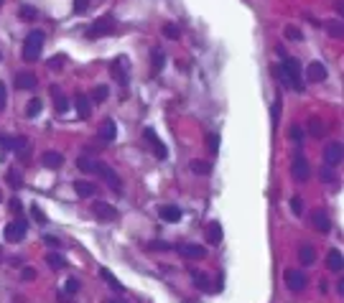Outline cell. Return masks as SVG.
Listing matches in <instances>:
<instances>
[{"mask_svg": "<svg viewBox=\"0 0 344 303\" xmlns=\"http://www.w3.org/2000/svg\"><path fill=\"white\" fill-rule=\"evenodd\" d=\"M275 72V79L283 84V87H291L293 92H306V84H303V69L298 64V59L293 56H283V61L273 69Z\"/></svg>", "mask_w": 344, "mask_h": 303, "instance_id": "6da1fadb", "label": "cell"}, {"mask_svg": "<svg viewBox=\"0 0 344 303\" xmlns=\"http://www.w3.org/2000/svg\"><path fill=\"white\" fill-rule=\"evenodd\" d=\"M44 51V31H31L23 41V61H39Z\"/></svg>", "mask_w": 344, "mask_h": 303, "instance_id": "7a4b0ae2", "label": "cell"}, {"mask_svg": "<svg viewBox=\"0 0 344 303\" xmlns=\"http://www.w3.org/2000/svg\"><path fill=\"white\" fill-rule=\"evenodd\" d=\"M92 174H97V176H100V179H102L112 191L122 194V179H120V176H117L107 163H102V161H97V158H95V163H92Z\"/></svg>", "mask_w": 344, "mask_h": 303, "instance_id": "3957f363", "label": "cell"}, {"mask_svg": "<svg viewBox=\"0 0 344 303\" xmlns=\"http://www.w3.org/2000/svg\"><path fill=\"white\" fill-rule=\"evenodd\" d=\"M117 33V23L112 16H102L89 26V39H100V36H115Z\"/></svg>", "mask_w": 344, "mask_h": 303, "instance_id": "277c9868", "label": "cell"}, {"mask_svg": "<svg viewBox=\"0 0 344 303\" xmlns=\"http://www.w3.org/2000/svg\"><path fill=\"white\" fill-rule=\"evenodd\" d=\"M110 74H112V79H115L120 87H128V84H130V66H128V59H125V56H117V59L110 64Z\"/></svg>", "mask_w": 344, "mask_h": 303, "instance_id": "5b68a950", "label": "cell"}, {"mask_svg": "<svg viewBox=\"0 0 344 303\" xmlns=\"http://www.w3.org/2000/svg\"><path fill=\"white\" fill-rule=\"evenodd\" d=\"M89 212H92L95 219H100V222H115V219H117V209H115L112 204H107V201H100V199L92 201Z\"/></svg>", "mask_w": 344, "mask_h": 303, "instance_id": "8992f818", "label": "cell"}, {"mask_svg": "<svg viewBox=\"0 0 344 303\" xmlns=\"http://www.w3.org/2000/svg\"><path fill=\"white\" fill-rule=\"evenodd\" d=\"M26 232H28V222H26L23 217H16V219L6 227V232H3V234H6V240H8V242H21V240L26 237Z\"/></svg>", "mask_w": 344, "mask_h": 303, "instance_id": "52a82bcc", "label": "cell"}, {"mask_svg": "<svg viewBox=\"0 0 344 303\" xmlns=\"http://www.w3.org/2000/svg\"><path fill=\"white\" fill-rule=\"evenodd\" d=\"M0 148H3L6 153H18V150L28 148V138H23V135H0Z\"/></svg>", "mask_w": 344, "mask_h": 303, "instance_id": "ba28073f", "label": "cell"}, {"mask_svg": "<svg viewBox=\"0 0 344 303\" xmlns=\"http://www.w3.org/2000/svg\"><path fill=\"white\" fill-rule=\"evenodd\" d=\"M341 150H344V148H341V140H331V143L324 148V163H326L329 169H334V166L341 163V158H344Z\"/></svg>", "mask_w": 344, "mask_h": 303, "instance_id": "9c48e42d", "label": "cell"}, {"mask_svg": "<svg viewBox=\"0 0 344 303\" xmlns=\"http://www.w3.org/2000/svg\"><path fill=\"white\" fill-rule=\"evenodd\" d=\"M143 138H145V140L150 143V148L155 150V158H158V161H166V158H168V148L163 145V140L155 135L153 127H145V130H143Z\"/></svg>", "mask_w": 344, "mask_h": 303, "instance_id": "30bf717a", "label": "cell"}, {"mask_svg": "<svg viewBox=\"0 0 344 303\" xmlns=\"http://www.w3.org/2000/svg\"><path fill=\"white\" fill-rule=\"evenodd\" d=\"M291 174H293V179L296 181H308V176H311V169H308V161H306V156L303 153H298L296 158H293V166H291Z\"/></svg>", "mask_w": 344, "mask_h": 303, "instance_id": "8fae6325", "label": "cell"}, {"mask_svg": "<svg viewBox=\"0 0 344 303\" xmlns=\"http://www.w3.org/2000/svg\"><path fill=\"white\" fill-rule=\"evenodd\" d=\"M283 280H286V288L293 290V293L306 288V273H301V270H286Z\"/></svg>", "mask_w": 344, "mask_h": 303, "instance_id": "7c38bea8", "label": "cell"}, {"mask_svg": "<svg viewBox=\"0 0 344 303\" xmlns=\"http://www.w3.org/2000/svg\"><path fill=\"white\" fill-rule=\"evenodd\" d=\"M176 250H179L184 257H189V260H202V257H207V250H204L202 245H194V242H186V245H176Z\"/></svg>", "mask_w": 344, "mask_h": 303, "instance_id": "4fadbf2b", "label": "cell"}, {"mask_svg": "<svg viewBox=\"0 0 344 303\" xmlns=\"http://www.w3.org/2000/svg\"><path fill=\"white\" fill-rule=\"evenodd\" d=\"M158 214H161V219L168 222V224H176V222H181V217H184L176 204H163V207L158 209Z\"/></svg>", "mask_w": 344, "mask_h": 303, "instance_id": "5bb4252c", "label": "cell"}, {"mask_svg": "<svg viewBox=\"0 0 344 303\" xmlns=\"http://www.w3.org/2000/svg\"><path fill=\"white\" fill-rule=\"evenodd\" d=\"M74 107H77V112H79V117H82V120H87V117L92 115V99H89L84 92L74 94Z\"/></svg>", "mask_w": 344, "mask_h": 303, "instance_id": "9a60e30c", "label": "cell"}, {"mask_svg": "<svg viewBox=\"0 0 344 303\" xmlns=\"http://www.w3.org/2000/svg\"><path fill=\"white\" fill-rule=\"evenodd\" d=\"M115 138H117V125H115V120H112V117L102 120V125H100V140H102V143H112Z\"/></svg>", "mask_w": 344, "mask_h": 303, "instance_id": "2e32d148", "label": "cell"}, {"mask_svg": "<svg viewBox=\"0 0 344 303\" xmlns=\"http://www.w3.org/2000/svg\"><path fill=\"white\" fill-rule=\"evenodd\" d=\"M306 79H308V82H314V84L324 82V79H326V66H324V64H319V61H311V64H308V69H306Z\"/></svg>", "mask_w": 344, "mask_h": 303, "instance_id": "e0dca14e", "label": "cell"}, {"mask_svg": "<svg viewBox=\"0 0 344 303\" xmlns=\"http://www.w3.org/2000/svg\"><path fill=\"white\" fill-rule=\"evenodd\" d=\"M41 163L46 169H61L64 166V156L59 153V150H46V153L41 156Z\"/></svg>", "mask_w": 344, "mask_h": 303, "instance_id": "ac0fdd59", "label": "cell"}, {"mask_svg": "<svg viewBox=\"0 0 344 303\" xmlns=\"http://www.w3.org/2000/svg\"><path fill=\"white\" fill-rule=\"evenodd\" d=\"M49 92H51V99H54L56 112H69V99H67V94H64L59 87H51Z\"/></svg>", "mask_w": 344, "mask_h": 303, "instance_id": "d6986e66", "label": "cell"}, {"mask_svg": "<svg viewBox=\"0 0 344 303\" xmlns=\"http://www.w3.org/2000/svg\"><path fill=\"white\" fill-rule=\"evenodd\" d=\"M311 222H314V227L319 229V232H329L331 229V222H329V217H326V212H321V209H316L314 214H311Z\"/></svg>", "mask_w": 344, "mask_h": 303, "instance_id": "ffe728a7", "label": "cell"}, {"mask_svg": "<svg viewBox=\"0 0 344 303\" xmlns=\"http://www.w3.org/2000/svg\"><path fill=\"white\" fill-rule=\"evenodd\" d=\"M192 280H194V285L199 288V290H204V293H209V290H214V283H212V278L207 275V273H192Z\"/></svg>", "mask_w": 344, "mask_h": 303, "instance_id": "44dd1931", "label": "cell"}, {"mask_svg": "<svg viewBox=\"0 0 344 303\" xmlns=\"http://www.w3.org/2000/svg\"><path fill=\"white\" fill-rule=\"evenodd\" d=\"M326 265H329L331 273H341V267H344V255H341L339 250H331V252L326 255Z\"/></svg>", "mask_w": 344, "mask_h": 303, "instance_id": "7402d4cb", "label": "cell"}, {"mask_svg": "<svg viewBox=\"0 0 344 303\" xmlns=\"http://www.w3.org/2000/svg\"><path fill=\"white\" fill-rule=\"evenodd\" d=\"M163 66H166V54L161 49H153L150 51V69H153V74H161Z\"/></svg>", "mask_w": 344, "mask_h": 303, "instance_id": "603a6c76", "label": "cell"}, {"mask_svg": "<svg viewBox=\"0 0 344 303\" xmlns=\"http://www.w3.org/2000/svg\"><path fill=\"white\" fill-rule=\"evenodd\" d=\"M16 87L18 89H34L36 87V77L31 72H18L16 74Z\"/></svg>", "mask_w": 344, "mask_h": 303, "instance_id": "cb8c5ba5", "label": "cell"}, {"mask_svg": "<svg viewBox=\"0 0 344 303\" xmlns=\"http://www.w3.org/2000/svg\"><path fill=\"white\" fill-rule=\"evenodd\" d=\"M207 242H212V245L222 242V224L220 222H209L207 224Z\"/></svg>", "mask_w": 344, "mask_h": 303, "instance_id": "d4e9b609", "label": "cell"}, {"mask_svg": "<svg viewBox=\"0 0 344 303\" xmlns=\"http://www.w3.org/2000/svg\"><path fill=\"white\" fill-rule=\"evenodd\" d=\"M74 191L87 199V196H95V194H97V186H95L92 181H74Z\"/></svg>", "mask_w": 344, "mask_h": 303, "instance_id": "484cf974", "label": "cell"}, {"mask_svg": "<svg viewBox=\"0 0 344 303\" xmlns=\"http://www.w3.org/2000/svg\"><path fill=\"white\" fill-rule=\"evenodd\" d=\"M100 275H102V280H105V283H107L112 290H117V293H125V285H122V283H120V280H117V278H115V275H112L107 267H102V270H100Z\"/></svg>", "mask_w": 344, "mask_h": 303, "instance_id": "4316f807", "label": "cell"}, {"mask_svg": "<svg viewBox=\"0 0 344 303\" xmlns=\"http://www.w3.org/2000/svg\"><path fill=\"white\" fill-rule=\"evenodd\" d=\"M189 169H192V174H197V176H209V174H212V163L199 161V158H194V161L189 163Z\"/></svg>", "mask_w": 344, "mask_h": 303, "instance_id": "83f0119b", "label": "cell"}, {"mask_svg": "<svg viewBox=\"0 0 344 303\" xmlns=\"http://www.w3.org/2000/svg\"><path fill=\"white\" fill-rule=\"evenodd\" d=\"M298 257H301V262H303V265H314V260H316V252H314V247H311V245H301V250H298Z\"/></svg>", "mask_w": 344, "mask_h": 303, "instance_id": "f1b7e54d", "label": "cell"}, {"mask_svg": "<svg viewBox=\"0 0 344 303\" xmlns=\"http://www.w3.org/2000/svg\"><path fill=\"white\" fill-rule=\"evenodd\" d=\"M46 262H49V267H54V270H61V267H67V260H64L59 252H51V255H46Z\"/></svg>", "mask_w": 344, "mask_h": 303, "instance_id": "f546056e", "label": "cell"}, {"mask_svg": "<svg viewBox=\"0 0 344 303\" xmlns=\"http://www.w3.org/2000/svg\"><path fill=\"white\" fill-rule=\"evenodd\" d=\"M39 112H41V99L34 97V99L26 105V117H39Z\"/></svg>", "mask_w": 344, "mask_h": 303, "instance_id": "4dcf8cb0", "label": "cell"}, {"mask_svg": "<svg viewBox=\"0 0 344 303\" xmlns=\"http://www.w3.org/2000/svg\"><path fill=\"white\" fill-rule=\"evenodd\" d=\"M326 31H329L331 39H341V18L339 21H329L326 23Z\"/></svg>", "mask_w": 344, "mask_h": 303, "instance_id": "1f68e13d", "label": "cell"}, {"mask_svg": "<svg viewBox=\"0 0 344 303\" xmlns=\"http://www.w3.org/2000/svg\"><path fill=\"white\" fill-rule=\"evenodd\" d=\"M308 127H311V135H314V138H321V135H324V122H321L319 117H311V120H308Z\"/></svg>", "mask_w": 344, "mask_h": 303, "instance_id": "d6a6232c", "label": "cell"}, {"mask_svg": "<svg viewBox=\"0 0 344 303\" xmlns=\"http://www.w3.org/2000/svg\"><path fill=\"white\" fill-rule=\"evenodd\" d=\"M148 250H161V252H166V250H176V245L163 242V240H153V242H148Z\"/></svg>", "mask_w": 344, "mask_h": 303, "instance_id": "836d02e7", "label": "cell"}, {"mask_svg": "<svg viewBox=\"0 0 344 303\" xmlns=\"http://www.w3.org/2000/svg\"><path fill=\"white\" fill-rule=\"evenodd\" d=\"M6 179H8V184H11L13 189H21V186H23V179H21V174H18V171H13V169L8 171V176H6Z\"/></svg>", "mask_w": 344, "mask_h": 303, "instance_id": "e575fe53", "label": "cell"}, {"mask_svg": "<svg viewBox=\"0 0 344 303\" xmlns=\"http://www.w3.org/2000/svg\"><path fill=\"white\" fill-rule=\"evenodd\" d=\"M163 36H166V39H179L181 31H179V26H174V23H166V26H163Z\"/></svg>", "mask_w": 344, "mask_h": 303, "instance_id": "d590c367", "label": "cell"}, {"mask_svg": "<svg viewBox=\"0 0 344 303\" xmlns=\"http://www.w3.org/2000/svg\"><path fill=\"white\" fill-rule=\"evenodd\" d=\"M207 145H209V153H217V150H220V135L217 132H209L207 135Z\"/></svg>", "mask_w": 344, "mask_h": 303, "instance_id": "8d00e7d4", "label": "cell"}, {"mask_svg": "<svg viewBox=\"0 0 344 303\" xmlns=\"http://www.w3.org/2000/svg\"><path fill=\"white\" fill-rule=\"evenodd\" d=\"M36 16H39L36 8H31V6H23V8H21V18H23V21H36Z\"/></svg>", "mask_w": 344, "mask_h": 303, "instance_id": "74e56055", "label": "cell"}, {"mask_svg": "<svg viewBox=\"0 0 344 303\" xmlns=\"http://www.w3.org/2000/svg\"><path fill=\"white\" fill-rule=\"evenodd\" d=\"M72 8H74V13H87V8H89V0H74L72 3Z\"/></svg>", "mask_w": 344, "mask_h": 303, "instance_id": "f35d334b", "label": "cell"}, {"mask_svg": "<svg viewBox=\"0 0 344 303\" xmlns=\"http://www.w3.org/2000/svg\"><path fill=\"white\" fill-rule=\"evenodd\" d=\"M286 39H291V41H301V39H303V33H301L296 26H288V28H286Z\"/></svg>", "mask_w": 344, "mask_h": 303, "instance_id": "ab89813d", "label": "cell"}, {"mask_svg": "<svg viewBox=\"0 0 344 303\" xmlns=\"http://www.w3.org/2000/svg\"><path fill=\"white\" fill-rule=\"evenodd\" d=\"M105 99H107V87L100 84V87L95 89V102H105Z\"/></svg>", "mask_w": 344, "mask_h": 303, "instance_id": "60d3db41", "label": "cell"}, {"mask_svg": "<svg viewBox=\"0 0 344 303\" xmlns=\"http://www.w3.org/2000/svg\"><path fill=\"white\" fill-rule=\"evenodd\" d=\"M291 209H293V214H301V212H303V204H301V199H298V196H293V199H291Z\"/></svg>", "mask_w": 344, "mask_h": 303, "instance_id": "b9f144b4", "label": "cell"}, {"mask_svg": "<svg viewBox=\"0 0 344 303\" xmlns=\"http://www.w3.org/2000/svg\"><path fill=\"white\" fill-rule=\"evenodd\" d=\"M291 138H293V140H298V143H301V140H303V130H301V127H298V125H293V127H291Z\"/></svg>", "mask_w": 344, "mask_h": 303, "instance_id": "7bdbcfd3", "label": "cell"}, {"mask_svg": "<svg viewBox=\"0 0 344 303\" xmlns=\"http://www.w3.org/2000/svg\"><path fill=\"white\" fill-rule=\"evenodd\" d=\"M31 212H34V217H36L39 224H46V217H44V212H41L39 207H31Z\"/></svg>", "mask_w": 344, "mask_h": 303, "instance_id": "ee69618b", "label": "cell"}, {"mask_svg": "<svg viewBox=\"0 0 344 303\" xmlns=\"http://www.w3.org/2000/svg\"><path fill=\"white\" fill-rule=\"evenodd\" d=\"M6 102H8V94H6V84L0 82V110L6 107Z\"/></svg>", "mask_w": 344, "mask_h": 303, "instance_id": "f6af8a7d", "label": "cell"}, {"mask_svg": "<svg viewBox=\"0 0 344 303\" xmlns=\"http://www.w3.org/2000/svg\"><path fill=\"white\" fill-rule=\"evenodd\" d=\"M278 117H280V97L273 102V122H278Z\"/></svg>", "mask_w": 344, "mask_h": 303, "instance_id": "bcb514c9", "label": "cell"}, {"mask_svg": "<svg viewBox=\"0 0 344 303\" xmlns=\"http://www.w3.org/2000/svg\"><path fill=\"white\" fill-rule=\"evenodd\" d=\"M77 290H79V280H74V278L67 280V293H77Z\"/></svg>", "mask_w": 344, "mask_h": 303, "instance_id": "7dc6e473", "label": "cell"}, {"mask_svg": "<svg viewBox=\"0 0 344 303\" xmlns=\"http://www.w3.org/2000/svg\"><path fill=\"white\" fill-rule=\"evenodd\" d=\"M321 179H324L326 184H331V181H334V174H331V169H329V166H326V169L321 171Z\"/></svg>", "mask_w": 344, "mask_h": 303, "instance_id": "c3c4849f", "label": "cell"}, {"mask_svg": "<svg viewBox=\"0 0 344 303\" xmlns=\"http://www.w3.org/2000/svg\"><path fill=\"white\" fill-rule=\"evenodd\" d=\"M61 64H64V56H56V59H51V61H49V69H59Z\"/></svg>", "mask_w": 344, "mask_h": 303, "instance_id": "681fc988", "label": "cell"}, {"mask_svg": "<svg viewBox=\"0 0 344 303\" xmlns=\"http://www.w3.org/2000/svg\"><path fill=\"white\" fill-rule=\"evenodd\" d=\"M34 278H36V270L34 267H26L23 270V280H34Z\"/></svg>", "mask_w": 344, "mask_h": 303, "instance_id": "f907efd6", "label": "cell"}, {"mask_svg": "<svg viewBox=\"0 0 344 303\" xmlns=\"http://www.w3.org/2000/svg\"><path fill=\"white\" fill-rule=\"evenodd\" d=\"M11 212H16V214L21 212V201L18 199H11Z\"/></svg>", "mask_w": 344, "mask_h": 303, "instance_id": "816d5d0a", "label": "cell"}, {"mask_svg": "<svg viewBox=\"0 0 344 303\" xmlns=\"http://www.w3.org/2000/svg\"><path fill=\"white\" fill-rule=\"evenodd\" d=\"M336 293L344 295V280H341V278H339V283H336Z\"/></svg>", "mask_w": 344, "mask_h": 303, "instance_id": "f5cc1de1", "label": "cell"}, {"mask_svg": "<svg viewBox=\"0 0 344 303\" xmlns=\"http://www.w3.org/2000/svg\"><path fill=\"white\" fill-rule=\"evenodd\" d=\"M46 245H54V247H56V245H59V240H56V237H46Z\"/></svg>", "mask_w": 344, "mask_h": 303, "instance_id": "db71d44e", "label": "cell"}, {"mask_svg": "<svg viewBox=\"0 0 344 303\" xmlns=\"http://www.w3.org/2000/svg\"><path fill=\"white\" fill-rule=\"evenodd\" d=\"M110 303H125V300H122V298H112Z\"/></svg>", "mask_w": 344, "mask_h": 303, "instance_id": "11a10c76", "label": "cell"}, {"mask_svg": "<svg viewBox=\"0 0 344 303\" xmlns=\"http://www.w3.org/2000/svg\"><path fill=\"white\" fill-rule=\"evenodd\" d=\"M0 59H3V54H0Z\"/></svg>", "mask_w": 344, "mask_h": 303, "instance_id": "9f6ffc18", "label": "cell"}, {"mask_svg": "<svg viewBox=\"0 0 344 303\" xmlns=\"http://www.w3.org/2000/svg\"><path fill=\"white\" fill-rule=\"evenodd\" d=\"M0 3H3V0H0Z\"/></svg>", "mask_w": 344, "mask_h": 303, "instance_id": "6f0895ef", "label": "cell"}, {"mask_svg": "<svg viewBox=\"0 0 344 303\" xmlns=\"http://www.w3.org/2000/svg\"><path fill=\"white\" fill-rule=\"evenodd\" d=\"M0 199H3V196H0Z\"/></svg>", "mask_w": 344, "mask_h": 303, "instance_id": "680465c9", "label": "cell"}]
</instances>
